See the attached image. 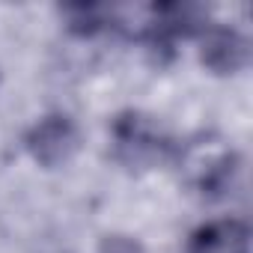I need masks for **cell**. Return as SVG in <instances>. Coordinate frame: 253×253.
<instances>
[{
	"label": "cell",
	"instance_id": "6",
	"mask_svg": "<svg viewBox=\"0 0 253 253\" xmlns=\"http://www.w3.org/2000/svg\"><path fill=\"white\" fill-rule=\"evenodd\" d=\"M98 253H146V250H143V244L137 238L113 232V235H104L98 241Z\"/></svg>",
	"mask_w": 253,
	"mask_h": 253
},
{
	"label": "cell",
	"instance_id": "2",
	"mask_svg": "<svg viewBox=\"0 0 253 253\" xmlns=\"http://www.w3.org/2000/svg\"><path fill=\"white\" fill-rule=\"evenodd\" d=\"M176 155H179L185 182L200 197H209V200L226 197L238 176V167H241L238 152L214 134H203V137L191 140L188 146L176 149Z\"/></svg>",
	"mask_w": 253,
	"mask_h": 253
},
{
	"label": "cell",
	"instance_id": "4",
	"mask_svg": "<svg viewBox=\"0 0 253 253\" xmlns=\"http://www.w3.org/2000/svg\"><path fill=\"white\" fill-rule=\"evenodd\" d=\"M200 39V63L214 75H238L250 63V42L226 24H206Z\"/></svg>",
	"mask_w": 253,
	"mask_h": 253
},
{
	"label": "cell",
	"instance_id": "1",
	"mask_svg": "<svg viewBox=\"0 0 253 253\" xmlns=\"http://www.w3.org/2000/svg\"><path fill=\"white\" fill-rule=\"evenodd\" d=\"M110 155L125 170H152L176 158V143L155 116L125 110L110 125Z\"/></svg>",
	"mask_w": 253,
	"mask_h": 253
},
{
	"label": "cell",
	"instance_id": "3",
	"mask_svg": "<svg viewBox=\"0 0 253 253\" xmlns=\"http://www.w3.org/2000/svg\"><path fill=\"white\" fill-rule=\"evenodd\" d=\"M24 149L45 170L66 167L81 149V128L69 113H48L30 125L24 134Z\"/></svg>",
	"mask_w": 253,
	"mask_h": 253
},
{
	"label": "cell",
	"instance_id": "5",
	"mask_svg": "<svg viewBox=\"0 0 253 253\" xmlns=\"http://www.w3.org/2000/svg\"><path fill=\"white\" fill-rule=\"evenodd\" d=\"M182 253H250V226L238 217L209 220L191 232Z\"/></svg>",
	"mask_w": 253,
	"mask_h": 253
}]
</instances>
